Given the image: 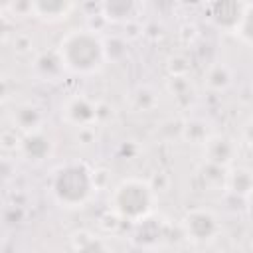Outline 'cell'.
<instances>
[{"label": "cell", "mask_w": 253, "mask_h": 253, "mask_svg": "<svg viewBox=\"0 0 253 253\" xmlns=\"http://www.w3.org/2000/svg\"><path fill=\"white\" fill-rule=\"evenodd\" d=\"M247 2H237V0H217L206 6V12L210 16V20L225 32H235V28L241 22L243 10H245Z\"/></svg>", "instance_id": "52a82bcc"}, {"label": "cell", "mask_w": 253, "mask_h": 253, "mask_svg": "<svg viewBox=\"0 0 253 253\" xmlns=\"http://www.w3.org/2000/svg\"><path fill=\"white\" fill-rule=\"evenodd\" d=\"M136 12H138V4L132 0H107L101 4L103 18L115 24L130 20L132 16H136Z\"/></svg>", "instance_id": "5bb4252c"}, {"label": "cell", "mask_w": 253, "mask_h": 253, "mask_svg": "<svg viewBox=\"0 0 253 253\" xmlns=\"http://www.w3.org/2000/svg\"><path fill=\"white\" fill-rule=\"evenodd\" d=\"M245 202H247V210H249V213H251V215H253V192H251V194H249V198H247V200H245Z\"/></svg>", "instance_id": "44dd1931"}, {"label": "cell", "mask_w": 253, "mask_h": 253, "mask_svg": "<svg viewBox=\"0 0 253 253\" xmlns=\"http://www.w3.org/2000/svg\"><path fill=\"white\" fill-rule=\"evenodd\" d=\"M10 117H12L14 126L22 134L43 128V121H45V115H43L42 107H38L36 103H20V105H16Z\"/></svg>", "instance_id": "30bf717a"}, {"label": "cell", "mask_w": 253, "mask_h": 253, "mask_svg": "<svg viewBox=\"0 0 253 253\" xmlns=\"http://www.w3.org/2000/svg\"><path fill=\"white\" fill-rule=\"evenodd\" d=\"M32 2V18L43 24H59L69 18L75 10L71 0H30Z\"/></svg>", "instance_id": "9c48e42d"}, {"label": "cell", "mask_w": 253, "mask_h": 253, "mask_svg": "<svg viewBox=\"0 0 253 253\" xmlns=\"http://www.w3.org/2000/svg\"><path fill=\"white\" fill-rule=\"evenodd\" d=\"M233 73L225 63H215L206 71V85L211 91H225L231 85Z\"/></svg>", "instance_id": "2e32d148"}, {"label": "cell", "mask_w": 253, "mask_h": 253, "mask_svg": "<svg viewBox=\"0 0 253 253\" xmlns=\"http://www.w3.org/2000/svg\"><path fill=\"white\" fill-rule=\"evenodd\" d=\"M154 204H156V192L142 178L121 180L109 196V208L113 210V213L132 223L150 217Z\"/></svg>", "instance_id": "3957f363"}, {"label": "cell", "mask_w": 253, "mask_h": 253, "mask_svg": "<svg viewBox=\"0 0 253 253\" xmlns=\"http://www.w3.org/2000/svg\"><path fill=\"white\" fill-rule=\"evenodd\" d=\"M182 136L186 140H190L192 144H202L204 146L211 134L208 132V128L202 121H190V123H186V126H182Z\"/></svg>", "instance_id": "ac0fdd59"}, {"label": "cell", "mask_w": 253, "mask_h": 253, "mask_svg": "<svg viewBox=\"0 0 253 253\" xmlns=\"http://www.w3.org/2000/svg\"><path fill=\"white\" fill-rule=\"evenodd\" d=\"M225 188L233 194L239 196L243 200L249 198V194L253 192V172L249 168H229L227 172V180H225Z\"/></svg>", "instance_id": "9a60e30c"}, {"label": "cell", "mask_w": 253, "mask_h": 253, "mask_svg": "<svg viewBox=\"0 0 253 253\" xmlns=\"http://www.w3.org/2000/svg\"><path fill=\"white\" fill-rule=\"evenodd\" d=\"M227 172H229V168H221V166L211 164V162H204L202 168H200L202 178H204L208 184H215V186H225Z\"/></svg>", "instance_id": "d6986e66"}, {"label": "cell", "mask_w": 253, "mask_h": 253, "mask_svg": "<svg viewBox=\"0 0 253 253\" xmlns=\"http://www.w3.org/2000/svg\"><path fill=\"white\" fill-rule=\"evenodd\" d=\"M65 71L73 75H95L109 61L107 43L93 28H73L57 43Z\"/></svg>", "instance_id": "6da1fadb"}, {"label": "cell", "mask_w": 253, "mask_h": 253, "mask_svg": "<svg viewBox=\"0 0 253 253\" xmlns=\"http://www.w3.org/2000/svg\"><path fill=\"white\" fill-rule=\"evenodd\" d=\"M180 225H182L184 235L192 243H198V245L211 243L221 233L219 217L208 208H194V210L186 211Z\"/></svg>", "instance_id": "277c9868"}, {"label": "cell", "mask_w": 253, "mask_h": 253, "mask_svg": "<svg viewBox=\"0 0 253 253\" xmlns=\"http://www.w3.org/2000/svg\"><path fill=\"white\" fill-rule=\"evenodd\" d=\"M71 253H113L111 245L97 233L81 229L69 237Z\"/></svg>", "instance_id": "8fae6325"}, {"label": "cell", "mask_w": 253, "mask_h": 253, "mask_svg": "<svg viewBox=\"0 0 253 253\" xmlns=\"http://www.w3.org/2000/svg\"><path fill=\"white\" fill-rule=\"evenodd\" d=\"M166 91L180 107H190L196 101V89L194 83L184 73H174L166 81Z\"/></svg>", "instance_id": "4fadbf2b"}, {"label": "cell", "mask_w": 253, "mask_h": 253, "mask_svg": "<svg viewBox=\"0 0 253 253\" xmlns=\"http://www.w3.org/2000/svg\"><path fill=\"white\" fill-rule=\"evenodd\" d=\"M241 140L247 146H253V117L241 125Z\"/></svg>", "instance_id": "ffe728a7"}, {"label": "cell", "mask_w": 253, "mask_h": 253, "mask_svg": "<svg viewBox=\"0 0 253 253\" xmlns=\"http://www.w3.org/2000/svg\"><path fill=\"white\" fill-rule=\"evenodd\" d=\"M97 190V174L83 160H67L59 164L49 178V194L53 202L65 210L83 208Z\"/></svg>", "instance_id": "7a4b0ae2"}, {"label": "cell", "mask_w": 253, "mask_h": 253, "mask_svg": "<svg viewBox=\"0 0 253 253\" xmlns=\"http://www.w3.org/2000/svg\"><path fill=\"white\" fill-rule=\"evenodd\" d=\"M233 34L239 38V42H243L245 45L253 47V2H247L245 4L241 22H239V26L235 28Z\"/></svg>", "instance_id": "e0dca14e"}, {"label": "cell", "mask_w": 253, "mask_h": 253, "mask_svg": "<svg viewBox=\"0 0 253 253\" xmlns=\"http://www.w3.org/2000/svg\"><path fill=\"white\" fill-rule=\"evenodd\" d=\"M206 162L217 164L221 168H229L237 158V142L225 134H211L204 144Z\"/></svg>", "instance_id": "ba28073f"}, {"label": "cell", "mask_w": 253, "mask_h": 253, "mask_svg": "<svg viewBox=\"0 0 253 253\" xmlns=\"http://www.w3.org/2000/svg\"><path fill=\"white\" fill-rule=\"evenodd\" d=\"M97 105L93 99L85 95H71L63 101L61 105V119L63 123L77 126V128H87L97 121Z\"/></svg>", "instance_id": "8992f818"}, {"label": "cell", "mask_w": 253, "mask_h": 253, "mask_svg": "<svg viewBox=\"0 0 253 253\" xmlns=\"http://www.w3.org/2000/svg\"><path fill=\"white\" fill-rule=\"evenodd\" d=\"M34 71L43 81H55V79H59V75L65 71V67H63V61H61L57 49L40 53L34 59Z\"/></svg>", "instance_id": "7c38bea8"}, {"label": "cell", "mask_w": 253, "mask_h": 253, "mask_svg": "<svg viewBox=\"0 0 253 253\" xmlns=\"http://www.w3.org/2000/svg\"><path fill=\"white\" fill-rule=\"evenodd\" d=\"M16 150H18V154L24 160H28L32 164H42V162H45L47 158L53 156V152H55V140H53L51 134H47L43 128H40V130L22 134L18 138Z\"/></svg>", "instance_id": "5b68a950"}]
</instances>
